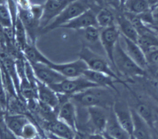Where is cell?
Returning <instances> with one entry per match:
<instances>
[{"label":"cell","mask_w":158,"mask_h":139,"mask_svg":"<svg viewBox=\"0 0 158 139\" xmlns=\"http://www.w3.org/2000/svg\"><path fill=\"white\" fill-rule=\"evenodd\" d=\"M37 80L47 86H51L63 81L65 77L52 69L50 66L43 64L30 63Z\"/></svg>","instance_id":"obj_9"},{"label":"cell","mask_w":158,"mask_h":139,"mask_svg":"<svg viewBox=\"0 0 158 139\" xmlns=\"http://www.w3.org/2000/svg\"><path fill=\"white\" fill-rule=\"evenodd\" d=\"M107 1H110V0H107Z\"/></svg>","instance_id":"obj_44"},{"label":"cell","mask_w":158,"mask_h":139,"mask_svg":"<svg viewBox=\"0 0 158 139\" xmlns=\"http://www.w3.org/2000/svg\"><path fill=\"white\" fill-rule=\"evenodd\" d=\"M145 71L147 74L148 73L153 78V79H154L156 81H158V66L148 65L147 66Z\"/></svg>","instance_id":"obj_32"},{"label":"cell","mask_w":158,"mask_h":139,"mask_svg":"<svg viewBox=\"0 0 158 139\" xmlns=\"http://www.w3.org/2000/svg\"><path fill=\"white\" fill-rule=\"evenodd\" d=\"M36 139H49V138H48L47 137H40L39 135V136L37 137Z\"/></svg>","instance_id":"obj_39"},{"label":"cell","mask_w":158,"mask_h":139,"mask_svg":"<svg viewBox=\"0 0 158 139\" xmlns=\"http://www.w3.org/2000/svg\"><path fill=\"white\" fill-rule=\"evenodd\" d=\"M84 76L97 86H100V87L107 88L114 90L116 92H118L117 88L115 86V83H118V82L115 79L107 74L88 69L84 72Z\"/></svg>","instance_id":"obj_20"},{"label":"cell","mask_w":158,"mask_h":139,"mask_svg":"<svg viewBox=\"0 0 158 139\" xmlns=\"http://www.w3.org/2000/svg\"><path fill=\"white\" fill-rule=\"evenodd\" d=\"M84 30V37L85 40L90 45H97L100 44L101 29L98 26H91L85 28Z\"/></svg>","instance_id":"obj_28"},{"label":"cell","mask_w":158,"mask_h":139,"mask_svg":"<svg viewBox=\"0 0 158 139\" xmlns=\"http://www.w3.org/2000/svg\"><path fill=\"white\" fill-rule=\"evenodd\" d=\"M69 1H71V2H72V1H73V0H69Z\"/></svg>","instance_id":"obj_42"},{"label":"cell","mask_w":158,"mask_h":139,"mask_svg":"<svg viewBox=\"0 0 158 139\" xmlns=\"http://www.w3.org/2000/svg\"><path fill=\"white\" fill-rule=\"evenodd\" d=\"M18 139H22V138H18Z\"/></svg>","instance_id":"obj_43"},{"label":"cell","mask_w":158,"mask_h":139,"mask_svg":"<svg viewBox=\"0 0 158 139\" xmlns=\"http://www.w3.org/2000/svg\"><path fill=\"white\" fill-rule=\"evenodd\" d=\"M6 127L18 138L21 137L22 131L24 126L31 121L30 117L23 114H12L5 113L3 116Z\"/></svg>","instance_id":"obj_18"},{"label":"cell","mask_w":158,"mask_h":139,"mask_svg":"<svg viewBox=\"0 0 158 139\" xmlns=\"http://www.w3.org/2000/svg\"><path fill=\"white\" fill-rule=\"evenodd\" d=\"M145 56L148 66H158V48L151 49L145 52Z\"/></svg>","instance_id":"obj_31"},{"label":"cell","mask_w":158,"mask_h":139,"mask_svg":"<svg viewBox=\"0 0 158 139\" xmlns=\"http://www.w3.org/2000/svg\"><path fill=\"white\" fill-rule=\"evenodd\" d=\"M109 88L96 86L71 96V100L77 106L82 108L102 107L111 108L116 100Z\"/></svg>","instance_id":"obj_1"},{"label":"cell","mask_w":158,"mask_h":139,"mask_svg":"<svg viewBox=\"0 0 158 139\" xmlns=\"http://www.w3.org/2000/svg\"><path fill=\"white\" fill-rule=\"evenodd\" d=\"M111 108H104L98 106L87 108L88 121L85 126H88V129H89L91 133H102L104 132L109 112Z\"/></svg>","instance_id":"obj_7"},{"label":"cell","mask_w":158,"mask_h":139,"mask_svg":"<svg viewBox=\"0 0 158 139\" xmlns=\"http://www.w3.org/2000/svg\"><path fill=\"white\" fill-rule=\"evenodd\" d=\"M137 44L145 53L151 49L158 48V37L152 31L148 29L139 34Z\"/></svg>","instance_id":"obj_24"},{"label":"cell","mask_w":158,"mask_h":139,"mask_svg":"<svg viewBox=\"0 0 158 139\" xmlns=\"http://www.w3.org/2000/svg\"><path fill=\"white\" fill-rule=\"evenodd\" d=\"M0 88H3V74H2V68L1 62H0Z\"/></svg>","instance_id":"obj_35"},{"label":"cell","mask_w":158,"mask_h":139,"mask_svg":"<svg viewBox=\"0 0 158 139\" xmlns=\"http://www.w3.org/2000/svg\"><path fill=\"white\" fill-rule=\"evenodd\" d=\"M134 110L148 124L152 129L153 128V123L154 121H155L156 112L154 111L149 105L143 102H139L137 105L136 108Z\"/></svg>","instance_id":"obj_27"},{"label":"cell","mask_w":158,"mask_h":139,"mask_svg":"<svg viewBox=\"0 0 158 139\" xmlns=\"http://www.w3.org/2000/svg\"><path fill=\"white\" fill-rule=\"evenodd\" d=\"M96 21L98 27L101 29L116 25V17L110 10L106 8L100 10L96 14Z\"/></svg>","instance_id":"obj_25"},{"label":"cell","mask_w":158,"mask_h":139,"mask_svg":"<svg viewBox=\"0 0 158 139\" xmlns=\"http://www.w3.org/2000/svg\"><path fill=\"white\" fill-rule=\"evenodd\" d=\"M85 139H106L103 133H94L84 135Z\"/></svg>","instance_id":"obj_33"},{"label":"cell","mask_w":158,"mask_h":139,"mask_svg":"<svg viewBox=\"0 0 158 139\" xmlns=\"http://www.w3.org/2000/svg\"><path fill=\"white\" fill-rule=\"evenodd\" d=\"M37 96L40 102L47 104L58 112L59 99L56 93L49 86L44 84L38 80L37 82Z\"/></svg>","instance_id":"obj_16"},{"label":"cell","mask_w":158,"mask_h":139,"mask_svg":"<svg viewBox=\"0 0 158 139\" xmlns=\"http://www.w3.org/2000/svg\"><path fill=\"white\" fill-rule=\"evenodd\" d=\"M112 110L121 126L129 134H132L133 130V118L132 109L123 101H115Z\"/></svg>","instance_id":"obj_12"},{"label":"cell","mask_w":158,"mask_h":139,"mask_svg":"<svg viewBox=\"0 0 158 139\" xmlns=\"http://www.w3.org/2000/svg\"><path fill=\"white\" fill-rule=\"evenodd\" d=\"M57 118L77 132V108L71 98L60 105L57 112Z\"/></svg>","instance_id":"obj_13"},{"label":"cell","mask_w":158,"mask_h":139,"mask_svg":"<svg viewBox=\"0 0 158 139\" xmlns=\"http://www.w3.org/2000/svg\"><path fill=\"white\" fill-rule=\"evenodd\" d=\"M89 9V7L85 0H73L62 10V12L49 24L41 29L40 33L45 34L56 29L61 28L63 25L68 23Z\"/></svg>","instance_id":"obj_3"},{"label":"cell","mask_w":158,"mask_h":139,"mask_svg":"<svg viewBox=\"0 0 158 139\" xmlns=\"http://www.w3.org/2000/svg\"><path fill=\"white\" fill-rule=\"evenodd\" d=\"M115 139H130L131 134L124 129L118 121L112 110H110L104 132Z\"/></svg>","instance_id":"obj_17"},{"label":"cell","mask_w":158,"mask_h":139,"mask_svg":"<svg viewBox=\"0 0 158 139\" xmlns=\"http://www.w3.org/2000/svg\"><path fill=\"white\" fill-rule=\"evenodd\" d=\"M133 118V130L132 134L135 139H154L150 126L134 109H132Z\"/></svg>","instance_id":"obj_19"},{"label":"cell","mask_w":158,"mask_h":139,"mask_svg":"<svg viewBox=\"0 0 158 139\" xmlns=\"http://www.w3.org/2000/svg\"><path fill=\"white\" fill-rule=\"evenodd\" d=\"M50 67L65 78H76L83 76L85 71L89 69L85 62L80 58L76 60L66 63L52 62Z\"/></svg>","instance_id":"obj_8"},{"label":"cell","mask_w":158,"mask_h":139,"mask_svg":"<svg viewBox=\"0 0 158 139\" xmlns=\"http://www.w3.org/2000/svg\"><path fill=\"white\" fill-rule=\"evenodd\" d=\"M13 28L14 30L15 43H16L17 47L22 52L29 42L26 29L18 16Z\"/></svg>","instance_id":"obj_23"},{"label":"cell","mask_w":158,"mask_h":139,"mask_svg":"<svg viewBox=\"0 0 158 139\" xmlns=\"http://www.w3.org/2000/svg\"><path fill=\"white\" fill-rule=\"evenodd\" d=\"M126 2H127V0H119V5L120 6L124 7V6H125Z\"/></svg>","instance_id":"obj_37"},{"label":"cell","mask_w":158,"mask_h":139,"mask_svg":"<svg viewBox=\"0 0 158 139\" xmlns=\"http://www.w3.org/2000/svg\"><path fill=\"white\" fill-rule=\"evenodd\" d=\"M153 128H156L157 130L158 131V111L156 112V114L155 121H154V123H153Z\"/></svg>","instance_id":"obj_36"},{"label":"cell","mask_w":158,"mask_h":139,"mask_svg":"<svg viewBox=\"0 0 158 139\" xmlns=\"http://www.w3.org/2000/svg\"><path fill=\"white\" fill-rule=\"evenodd\" d=\"M39 136V130L32 122L30 121L24 126L22 131L21 137L22 139H36Z\"/></svg>","instance_id":"obj_30"},{"label":"cell","mask_w":158,"mask_h":139,"mask_svg":"<svg viewBox=\"0 0 158 139\" xmlns=\"http://www.w3.org/2000/svg\"><path fill=\"white\" fill-rule=\"evenodd\" d=\"M71 2L69 0H47L44 5L43 14L40 21V30L49 24Z\"/></svg>","instance_id":"obj_11"},{"label":"cell","mask_w":158,"mask_h":139,"mask_svg":"<svg viewBox=\"0 0 158 139\" xmlns=\"http://www.w3.org/2000/svg\"><path fill=\"white\" fill-rule=\"evenodd\" d=\"M49 86L56 93L71 96L88 88L98 86L83 76L76 78H66L58 84Z\"/></svg>","instance_id":"obj_5"},{"label":"cell","mask_w":158,"mask_h":139,"mask_svg":"<svg viewBox=\"0 0 158 139\" xmlns=\"http://www.w3.org/2000/svg\"><path fill=\"white\" fill-rule=\"evenodd\" d=\"M13 18L9 6L7 4H0V27L2 28H11L13 27Z\"/></svg>","instance_id":"obj_29"},{"label":"cell","mask_w":158,"mask_h":139,"mask_svg":"<svg viewBox=\"0 0 158 139\" xmlns=\"http://www.w3.org/2000/svg\"><path fill=\"white\" fill-rule=\"evenodd\" d=\"M119 42L129 58L139 67L145 70L148 66L145 54L139 44L122 35H120Z\"/></svg>","instance_id":"obj_10"},{"label":"cell","mask_w":158,"mask_h":139,"mask_svg":"<svg viewBox=\"0 0 158 139\" xmlns=\"http://www.w3.org/2000/svg\"><path fill=\"white\" fill-rule=\"evenodd\" d=\"M79 58L85 62L89 70L107 74L115 79L119 84L127 86L125 81L123 80L119 75L115 72L110 62L100 54L92 50L89 47L83 46L79 53Z\"/></svg>","instance_id":"obj_2"},{"label":"cell","mask_w":158,"mask_h":139,"mask_svg":"<svg viewBox=\"0 0 158 139\" xmlns=\"http://www.w3.org/2000/svg\"><path fill=\"white\" fill-rule=\"evenodd\" d=\"M114 68L118 75L121 74L127 78L141 77L147 75L146 71L136 64L126 54L119 41L114 53Z\"/></svg>","instance_id":"obj_4"},{"label":"cell","mask_w":158,"mask_h":139,"mask_svg":"<svg viewBox=\"0 0 158 139\" xmlns=\"http://www.w3.org/2000/svg\"><path fill=\"white\" fill-rule=\"evenodd\" d=\"M91 26H98L96 21V14L92 10H88L85 12L80 14L69 21L68 23L63 25L61 28L74 29V30H83Z\"/></svg>","instance_id":"obj_14"},{"label":"cell","mask_w":158,"mask_h":139,"mask_svg":"<svg viewBox=\"0 0 158 139\" xmlns=\"http://www.w3.org/2000/svg\"><path fill=\"white\" fill-rule=\"evenodd\" d=\"M116 25L119 29L120 35L137 43L139 33L136 28L126 15L118 14L116 16Z\"/></svg>","instance_id":"obj_21"},{"label":"cell","mask_w":158,"mask_h":139,"mask_svg":"<svg viewBox=\"0 0 158 139\" xmlns=\"http://www.w3.org/2000/svg\"><path fill=\"white\" fill-rule=\"evenodd\" d=\"M43 125L47 133L63 139H73L76 133V131L58 118L51 122H44Z\"/></svg>","instance_id":"obj_15"},{"label":"cell","mask_w":158,"mask_h":139,"mask_svg":"<svg viewBox=\"0 0 158 139\" xmlns=\"http://www.w3.org/2000/svg\"><path fill=\"white\" fill-rule=\"evenodd\" d=\"M57 1H63V0H57Z\"/></svg>","instance_id":"obj_41"},{"label":"cell","mask_w":158,"mask_h":139,"mask_svg":"<svg viewBox=\"0 0 158 139\" xmlns=\"http://www.w3.org/2000/svg\"><path fill=\"white\" fill-rule=\"evenodd\" d=\"M73 139H85V136L84 135V134H82L80 132H76V134H75V137L73 138Z\"/></svg>","instance_id":"obj_34"},{"label":"cell","mask_w":158,"mask_h":139,"mask_svg":"<svg viewBox=\"0 0 158 139\" xmlns=\"http://www.w3.org/2000/svg\"><path fill=\"white\" fill-rule=\"evenodd\" d=\"M22 53L25 59L27 60L30 63L43 64L50 66L53 62L37 48L36 44L28 42L24 48Z\"/></svg>","instance_id":"obj_22"},{"label":"cell","mask_w":158,"mask_h":139,"mask_svg":"<svg viewBox=\"0 0 158 139\" xmlns=\"http://www.w3.org/2000/svg\"><path fill=\"white\" fill-rule=\"evenodd\" d=\"M130 139H135V137L133 136V135H131V138H130Z\"/></svg>","instance_id":"obj_40"},{"label":"cell","mask_w":158,"mask_h":139,"mask_svg":"<svg viewBox=\"0 0 158 139\" xmlns=\"http://www.w3.org/2000/svg\"><path fill=\"white\" fill-rule=\"evenodd\" d=\"M120 33L117 25L101 29L100 44L108 60L114 68V53L116 44L120 40Z\"/></svg>","instance_id":"obj_6"},{"label":"cell","mask_w":158,"mask_h":139,"mask_svg":"<svg viewBox=\"0 0 158 139\" xmlns=\"http://www.w3.org/2000/svg\"><path fill=\"white\" fill-rule=\"evenodd\" d=\"M150 6L148 0H127L124 7L129 13L141 15L150 11Z\"/></svg>","instance_id":"obj_26"},{"label":"cell","mask_w":158,"mask_h":139,"mask_svg":"<svg viewBox=\"0 0 158 139\" xmlns=\"http://www.w3.org/2000/svg\"><path fill=\"white\" fill-rule=\"evenodd\" d=\"M8 3V0H0V4L7 5Z\"/></svg>","instance_id":"obj_38"}]
</instances>
